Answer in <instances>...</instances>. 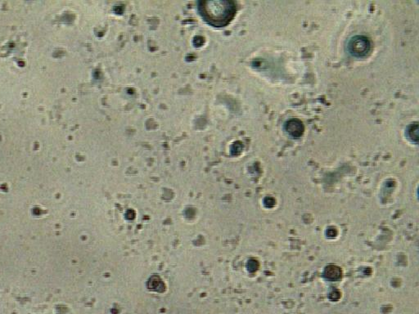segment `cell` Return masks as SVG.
<instances>
[{"label": "cell", "instance_id": "1", "mask_svg": "<svg viewBox=\"0 0 419 314\" xmlns=\"http://www.w3.org/2000/svg\"><path fill=\"white\" fill-rule=\"evenodd\" d=\"M372 45L369 38L364 35H356L349 40L347 49L355 58H365L371 51Z\"/></svg>", "mask_w": 419, "mask_h": 314}, {"label": "cell", "instance_id": "2", "mask_svg": "<svg viewBox=\"0 0 419 314\" xmlns=\"http://www.w3.org/2000/svg\"><path fill=\"white\" fill-rule=\"evenodd\" d=\"M284 130L291 137L298 138L303 135L305 128L300 120L290 119L285 123Z\"/></svg>", "mask_w": 419, "mask_h": 314}, {"label": "cell", "instance_id": "3", "mask_svg": "<svg viewBox=\"0 0 419 314\" xmlns=\"http://www.w3.org/2000/svg\"><path fill=\"white\" fill-rule=\"evenodd\" d=\"M406 133H407V135H408L409 138H413V140L415 138V140L417 142L418 137H419V135H418V133H419V125H418L417 123L416 124H411L408 128V130H407Z\"/></svg>", "mask_w": 419, "mask_h": 314}]
</instances>
